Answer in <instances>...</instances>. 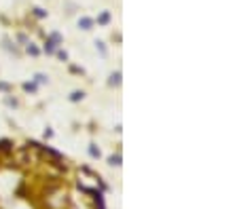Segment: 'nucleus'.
I'll use <instances>...</instances> for the list:
<instances>
[{
    "label": "nucleus",
    "instance_id": "obj_1",
    "mask_svg": "<svg viewBox=\"0 0 237 209\" xmlns=\"http://www.w3.org/2000/svg\"><path fill=\"white\" fill-rule=\"evenodd\" d=\"M81 97H83V93H81V91H74V93H72V97H70V99H72V102H79Z\"/></svg>",
    "mask_w": 237,
    "mask_h": 209
},
{
    "label": "nucleus",
    "instance_id": "obj_2",
    "mask_svg": "<svg viewBox=\"0 0 237 209\" xmlns=\"http://www.w3.org/2000/svg\"><path fill=\"white\" fill-rule=\"evenodd\" d=\"M110 163L112 165H121V156H110Z\"/></svg>",
    "mask_w": 237,
    "mask_h": 209
},
{
    "label": "nucleus",
    "instance_id": "obj_3",
    "mask_svg": "<svg viewBox=\"0 0 237 209\" xmlns=\"http://www.w3.org/2000/svg\"><path fill=\"white\" fill-rule=\"evenodd\" d=\"M89 152H91V156H100V150H98L96 146H91V148H89Z\"/></svg>",
    "mask_w": 237,
    "mask_h": 209
}]
</instances>
